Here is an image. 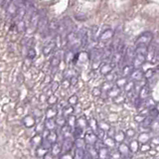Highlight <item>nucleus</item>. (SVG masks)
<instances>
[{"instance_id": "obj_13", "label": "nucleus", "mask_w": 159, "mask_h": 159, "mask_svg": "<svg viewBox=\"0 0 159 159\" xmlns=\"http://www.w3.org/2000/svg\"><path fill=\"white\" fill-rule=\"evenodd\" d=\"M48 29V21L44 17L41 18L38 22V30L40 31V33H44V31H46Z\"/></svg>"}, {"instance_id": "obj_41", "label": "nucleus", "mask_w": 159, "mask_h": 159, "mask_svg": "<svg viewBox=\"0 0 159 159\" xmlns=\"http://www.w3.org/2000/svg\"><path fill=\"white\" fill-rule=\"evenodd\" d=\"M59 159H74V158H73V150L70 151V152L63 153V154L60 156Z\"/></svg>"}, {"instance_id": "obj_24", "label": "nucleus", "mask_w": 159, "mask_h": 159, "mask_svg": "<svg viewBox=\"0 0 159 159\" xmlns=\"http://www.w3.org/2000/svg\"><path fill=\"white\" fill-rule=\"evenodd\" d=\"M74 113V107H71V106H66L64 108H63V113L62 115L65 117L67 118L69 117H71V115H73Z\"/></svg>"}, {"instance_id": "obj_15", "label": "nucleus", "mask_w": 159, "mask_h": 159, "mask_svg": "<svg viewBox=\"0 0 159 159\" xmlns=\"http://www.w3.org/2000/svg\"><path fill=\"white\" fill-rule=\"evenodd\" d=\"M85 151L91 155L93 159H97V149L95 147V145H86Z\"/></svg>"}, {"instance_id": "obj_19", "label": "nucleus", "mask_w": 159, "mask_h": 159, "mask_svg": "<svg viewBox=\"0 0 159 159\" xmlns=\"http://www.w3.org/2000/svg\"><path fill=\"white\" fill-rule=\"evenodd\" d=\"M46 115H47V119H55L58 115V110L54 108L53 107H50L46 111Z\"/></svg>"}, {"instance_id": "obj_43", "label": "nucleus", "mask_w": 159, "mask_h": 159, "mask_svg": "<svg viewBox=\"0 0 159 159\" xmlns=\"http://www.w3.org/2000/svg\"><path fill=\"white\" fill-rule=\"evenodd\" d=\"M27 56H28L29 59H32V60H33L34 58L36 57V52H35V50H34L33 48H30V49H29Z\"/></svg>"}, {"instance_id": "obj_22", "label": "nucleus", "mask_w": 159, "mask_h": 159, "mask_svg": "<svg viewBox=\"0 0 159 159\" xmlns=\"http://www.w3.org/2000/svg\"><path fill=\"white\" fill-rule=\"evenodd\" d=\"M97 123H99V122H97L96 119H95V118L88 119V126L89 127H91V131H93V133H96L97 129H99Z\"/></svg>"}, {"instance_id": "obj_1", "label": "nucleus", "mask_w": 159, "mask_h": 159, "mask_svg": "<svg viewBox=\"0 0 159 159\" xmlns=\"http://www.w3.org/2000/svg\"><path fill=\"white\" fill-rule=\"evenodd\" d=\"M152 38H153V35L151 32H144L141 35L137 38L135 44L136 46H139V45H142V46H148L152 41Z\"/></svg>"}, {"instance_id": "obj_3", "label": "nucleus", "mask_w": 159, "mask_h": 159, "mask_svg": "<svg viewBox=\"0 0 159 159\" xmlns=\"http://www.w3.org/2000/svg\"><path fill=\"white\" fill-rule=\"evenodd\" d=\"M85 143H86V145H95V144L96 143L97 141V137L96 135L93 133V131H88L86 133V135H85Z\"/></svg>"}, {"instance_id": "obj_35", "label": "nucleus", "mask_w": 159, "mask_h": 159, "mask_svg": "<svg viewBox=\"0 0 159 159\" xmlns=\"http://www.w3.org/2000/svg\"><path fill=\"white\" fill-rule=\"evenodd\" d=\"M124 90H125V92H132L133 91V88H135L134 86V82H132V81H128L127 83H126V85L123 86Z\"/></svg>"}, {"instance_id": "obj_17", "label": "nucleus", "mask_w": 159, "mask_h": 159, "mask_svg": "<svg viewBox=\"0 0 159 159\" xmlns=\"http://www.w3.org/2000/svg\"><path fill=\"white\" fill-rule=\"evenodd\" d=\"M113 30L107 29V30L103 31L102 35L100 36V40H102V41H108V40H110L111 38H113Z\"/></svg>"}, {"instance_id": "obj_33", "label": "nucleus", "mask_w": 159, "mask_h": 159, "mask_svg": "<svg viewBox=\"0 0 159 159\" xmlns=\"http://www.w3.org/2000/svg\"><path fill=\"white\" fill-rule=\"evenodd\" d=\"M103 145L106 146L107 148V147H113V146H114V144H115L113 138H110V137H107V138L103 140Z\"/></svg>"}, {"instance_id": "obj_6", "label": "nucleus", "mask_w": 159, "mask_h": 159, "mask_svg": "<svg viewBox=\"0 0 159 159\" xmlns=\"http://www.w3.org/2000/svg\"><path fill=\"white\" fill-rule=\"evenodd\" d=\"M130 79L132 82H139V81H142L144 79L143 78V72L138 69V70H133L132 73L130 74Z\"/></svg>"}, {"instance_id": "obj_32", "label": "nucleus", "mask_w": 159, "mask_h": 159, "mask_svg": "<svg viewBox=\"0 0 159 159\" xmlns=\"http://www.w3.org/2000/svg\"><path fill=\"white\" fill-rule=\"evenodd\" d=\"M120 93H121L120 89L117 88V86H113V89H111L110 91L108 92V95H110V96L117 97V96H120Z\"/></svg>"}, {"instance_id": "obj_8", "label": "nucleus", "mask_w": 159, "mask_h": 159, "mask_svg": "<svg viewBox=\"0 0 159 159\" xmlns=\"http://www.w3.org/2000/svg\"><path fill=\"white\" fill-rule=\"evenodd\" d=\"M23 123L25 125V127L31 128L35 125V117L33 115H27L23 118Z\"/></svg>"}, {"instance_id": "obj_2", "label": "nucleus", "mask_w": 159, "mask_h": 159, "mask_svg": "<svg viewBox=\"0 0 159 159\" xmlns=\"http://www.w3.org/2000/svg\"><path fill=\"white\" fill-rule=\"evenodd\" d=\"M145 59L146 57L144 55H140V54H135L134 53V57H133V60H132V67L134 70H138L142 66L144 62H145Z\"/></svg>"}, {"instance_id": "obj_45", "label": "nucleus", "mask_w": 159, "mask_h": 159, "mask_svg": "<svg viewBox=\"0 0 159 159\" xmlns=\"http://www.w3.org/2000/svg\"><path fill=\"white\" fill-rule=\"evenodd\" d=\"M93 95L95 96H100V95H102V90H100V88H96L93 91Z\"/></svg>"}, {"instance_id": "obj_42", "label": "nucleus", "mask_w": 159, "mask_h": 159, "mask_svg": "<svg viewBox=\"0 0 159 159\" xmlns=\"http://www.w3.org/2000/svg\"><path fill=\"white\" fill-rule=\"evenodd\" d=\"M153 75H154L153 70H148L147 72H145V73H143V78L146 79V80H149L153 77Z\"/></svg>"}, {"instance_id": "obj_14", "label": "nucleus", "mask_w": 159, "mask_h": 159, "mask_svg": "<svg viewBox=\"0 0 159 159\" xmlns=\"http://www.w3.org/2000/svg\"><path fill=\"white\" fill-rule=\"evenodd\" d=\"M151 139V136L149 133H147V132H142L141 134H139L138 136V138H137V142L140 143V144H145V143H148V141Z\"/></svg>"}, {"instance_id": "obj_38", "label": "nucleus", "mask_w": 159, "mask_h": 159, "mask_svg": "<svg viewBox=\"0 0 159 159\" xmlns=\"http://www.w3.org/2000/svg\"><path fill=\"white\" fill-rule=\"evenodd\" d=\"M44 130H45V125H44V123H39L37 125V127L35 128L36 134H42Z\"/></svg>"}, {"instance_id": "obj_7", "label": "nucleus", "mask_w": 159, "mask_h": 159, "mask_svg": "<svg viewBox=\"0 0 159 159\" xmlns=\"http://www.w3.org/2000/svg\"><path fill=\"white\" fill-rule=\"evenodd\" d=\"M76 126L80 128H83L85 130V128L89 127L88 126V119H86L84 115L83 117H80L79 118L76 119Z\"/></svg>"}, {"instance_id": "obj_9", "label": "nucleus", "mask_w": 159, "mask_h": 159, "mask_svg": "<svg viewBox=\"0 0 159 159\" xmlns=\"http://www.w3.org/2000/svg\"><path fill=\"white\" fill-rule=\"evenodd\" d=\"M61 133L64 136L65 139L67 138H72L73 137V129L69 127L68 125H65L63 127H61Z\"/></svg>"}, {"instance_id": "obj_18", "label": "nucleus", "mask_w": 159, "mask_h": 159, "mask_svg": "<svg viewBox=\"0 0 159 159\" xmlns=\"http://www.w3.org/2000/svg\"><path fill=\"white\" fill-rule=\"evenodd\" d=\"M149 88L147 86H143L141 89H140V92H139V100H146L148 96H149Z\"/></svg>"}, {"instance_id": "obj_47", "label": "nucleus", "mask_w": 159, "mask_h": 159, "mask_svg": "<svg viewBox=\"0 0 159 159\" xmlns=\"http://www.w3.org/2000/svg\"><path fill=\"white\" fill-rule=\"evenodd\" d=\"M43 159H55V156H53V155L50 153V152H48L44 157H43Z\"/></svg>"}, {"instance_id": "obj_16", "label": "nucleus", "mask_w": 159, "mask_h": 159, "mask_svg": "<svg viewBox=\"0 0 159 159\" xmlns=\"http://www.w3.org/2000/svg\"><path fill=\"white\" fill-rule=\"evenodd\" d=\"M58 140V133L56 131H50L49 135L47 136V138L45 139V141L48 142L50 145H52L53 143L57 142Z\"/></svg>"}, {"instance_id": "obj_31", "label": "nucleus", "mask_w": 159, "mask_h": 159, "mask_svg": "<svg viewBox=\"0 0 159 159\" xmlns=\"http://www.w3.org/2000/svg\"><path fill=\"white\" fill-rule=\"evenodd\" d=\"M134 70L132 67V65H128V64H126L124 65V67L123 69H122V71H123V75H124V77L126 78L127 76H130V74L132 73V71Z\"/></svg>"}, {"instance_id": "obj_44", "label": "nucleus", "mask_w": 159, "mask_h": 159, "mask_svg": "<svg viewBox=\"0 0 159 159\" xmlns=\"http://www.w3.org/2000/svg\"><path fill=\"white\" fill-rule=\"evenodd\" d=\"M124 134H125V137L126 136L133 137L135 135V130H134V129H132V128H128L127 130H126V133H124Z\"/></svg>"}, {"instance_id": "obj_20", "label": "nucleus", "mask_w": 159, "mask_h": 159, "mask_svg": "<svg viewBox=\"0 0 159 159\" xmlns=\"http://www.w3.org/2000/svg\"><path fill=\"white\" fill-rule=\"evenodd\" d=\"M128 148H129V152L131 153H137L138 152V149H139V143L137 142V140H131L130 143L127 144Z\"/></svg>"}, {"instance_id": "obj_10", "label": "nucleus", "mask_w": 159, "mask_h": 159, "mask_svg": "<svg viewBox=\"0 0 159 159\" xmlns=\"http://www.w3.org/2000/svg\"><path fill=\"white\" fill-rule=\"evenodd\" d=\"M108 155H110V151L106 146L97 149V159H108Z\"/></svg>"}, {"instance_id": "obj_26", "label": "nucleus", "mask_w": 159, "mask_h": 159, "mask_svg": "<svg viewBox=\"0 0 159 159\" xmlns=\"http://www.w3.org/2000/svg\"><path fill=\"white\" fill-rule=\"evenodd\" d=\"M66 120H67V118H65L62 114L57 115L56 118H55L56 125L57 126H60V127H63V126L66 125Z\"/></svg>"}, {"instance_id": "obj_21", "label": "nucleus", "mask_w": 159, "mask_h": 159, "mask_svg": "<svg viewBox=\"0 0 159 159\" xmlns=\"http://www.w3.org/2000/svg\"><path fill=\"white\" fill-rule=\"evenodd\" d=\"M31 141H32V144H33V145L39 147V146L42 145V143H43V141H44V139H43V137H42L41 134H35L33 137H32Z\"/></svg>"}, {"instance_id": "obj_11", "label": "nucleus", "mask_w": 159, "mask_h": 159, "mask_svg": "<svg viewBox=\"0 0 159 159\" xmlns=\"http://www.w3.org/2000/svg\"><path fill=\"white\" fill-rule=\"evenodd\" d=\"M45 129H47L48 131H55V129L57 127L55 119H46V121L44 122Z\"/></svg>"}, {"instance_id": "obj_29", "label": "nucleus", "mask_w": 159, "mask_h": 159, "mask_svg": "<svg viewBox=\"0 0 159 159\" xmlns=\"http://www.w3.org/2000/svg\"><path fill=\"white\" fill-rule=\"evenodd\" d=\"M55 46H56L55 42H51V43H49V44L47 45V46H45V48L43 49V53H44V55L45 56H48L49 54L54 50Z\"/></svg>"}, {"instance_id": "obj_4", "label": "nucleus", "mask_w": 159, "mask_h": 159, "mask_svg": "<svg viewBox=\"0 0 159 159\" xmlns=\"http://www.w3.org/2000/svg\"><path fill=\"white\" fill-rule=\"evenodd\" d=\"M74 146V141L72 138H67L64 139V142L61 144V147H62V152L66 153V152H70L73 149Z\"/></svg>"}, {"instance_id": "obj_28", "label": "nucleus", "mask_w": 159, "mask_h": 159, "mask_svg": "<svg viewBox=\"0 0 159 159\" xmlns=\"http://www.w3.org/2000/svg\"><path fill=\"white\" fill-rule=\"evenodd\" d=\"M113 64L111 63H107V64H104V66H103L102 68V74H103L104 76H107L110 73H111L113 72Z\"/></svg>"}, {"instance_id": "obj_25", "label": "nucleus", "mask_w": 159, "mask_h": 159, "mask_svg": "<svg viewBox=\"0 0 159 159\" xmlns=\"http://www.w3.org/2000/svg\"><path fill=\"white\" fill-rule=\"evenodd\" d=\"M85 134V130L83 128H80V127H76L73 129V137H75V139H79V138H82V136Z\"/></svg>"}, {"instance_id": "obj_40", "label": "nucleus", "mask_w": 159, "mask_h": 159, "mask_svg": "<svg viewBox=\"0 0 159 159\" xmlns=\"http://www.w3.org/2000/svg\"><path fill=\"white\" fill-rule=\"evenodd\" d=\"M48 29L51 31H56L58 29V23L56 20H53L50 22V24H48Z\"/></svg>"}, {"instance_id": "obj_36", "label": "nucleus", "mask_w": 159, "mask_h": 159, "mask_svg": "<svg viewBox=\"0 0 159 159\" xmlns=\"http://www.w3.org/2000/svg\"><path fill=\"white\" fill-rule=\"evenodd\" d=\"M78 100H79V99H78V96H76V95H74V96H72L70 99L68 100V103H69V106H71V107H74V106H76V104L78 103Z\"/></svg>"}, {"instance_id": "obj_30", "label": "nucleus", "mask_w": 159, "mask_h": 159, "mask_svg": "<svg viewBox=\"0 0 159 159\" xmlns=\"http://www.w3.org/2000/svg\"><path fill=\"white\" fill-rule=\"evenodd\" d=\"M84 154H85V150L78 149V148H76L75 151L73 152V158L74 159H83V157H84Z\"/></svg>"}, {"instance_id": "obj_5", "label": "nucleus", "mask_w": 159, "mask_h": 159, "mask_svg": "<svg viewBox=\"0 0 159 159\" xmlns=\"http://www.w3.org/2000/svg\"><path fill=\"white\" fill-rule=\"evenodd\" d=\"M118 153L120 154L121 157L123 158H126L128 156V154L130 153L129 152V148H128V145L126 143H119V146H118Z\"/></svg>"}, {"instance_id": "obj_23", "label": "nucleus", "mask_w": 159, "mask_h": 159, "mask_svg": "<svg viewBox=\"0 0 159 159\" xmlns=\"http://www.w3.org/2000/svg\"><path fill=\"white\" fill-rule=\"evenodd\" d=\"M125 139V134L123 131H117L115 132V134L113 136V140L115 143H122L123 142V140Z\"/></svg>"}, {"instance_id": "obj_27", "label": "nucleus", "mask_w": 159, "mask_h": 159, "mask_svg": "<svg viewBox=\"0 0 159 159\" xmlns=\"http://www.w3.org/2000/svg\"><path fill=\"white\" fill-rule=\"evenodd\" d=\"M74 145L76 146V148L78 149H83L85 150L86 149V143H85V140L84 138H79V139H75L74 141Z\"/></svg>"}, {"instance_id": "obj_39", "label": "nucleus", "mask_w": 159, "mask_h": 159, "mask_svg": "<svg viewBox=\"0 0 159 159\" xmlns=\"http://www.w3.org/2000/svg\"><path fill=\"white\" fill-rule=\"evenodd\" d=\"M58 103V99L56 96H49V99H48V103L50 104L51 107L55 106Z\"/></svg>"}, {"instance_id": "obj_37", "label": "nucleus", "mask_w": 159, "mask_h": 159, "mask_svg": "<svg viewBox=\"0 0 159 159\" xmlns=\"http://www.w3.org/2000/svg\"><path fill=\"white\" fill-rule=\"evenodd\" d=\"M139 149L141 152H148V151L151 150V145L149 143H145V144H141V146H139Z\"/></svg>"}, {"instance_id": "obj_12", "label": "nucleus", "mask_w": 159, "mask_h": 159, "mask_svg": "<svg viewBox=\"0 0 159 159\" xmlns=\"http://www.w3.org/2000/svg\"><path fill=\"white\" fill-rule=\"evenodd\" d=\"M50 149H51L52 152L51 153L53 156H56V155H59L61 152H62V147H61V144L59 142H55L53 143L51 146H50Z\"/></svg>"}, {"instance_id": "obj_46", "label": "nucleus", "mask_w": 159, "mask_h": 159, "mask_svg": "<svg viewBox=\"0 0 159 159\" xmlns=\"http://www.w3.org/2000/svg\"><path fill=\"white\" fill-rule=\"evenodd\" d=\"M144 118H145V117H144L143 114L140 113V114L136 115V117H135V120H136V121H138V122H143Z\"/></svg>"}, {"instance_id": "obj_34", "label": "nucleus", "mask_w": 159, "mask_h": 159, "mask_svg": "<svg viewBox=\"0 0 159 159\" xmlns=\"http://www.w3.org/2000/svg\"><path fill=\"white\" fill-rule=\"evenodd\" d=\"M128 82V80H127V78H121V79H118L117 81V88H123V86L126 85V83Z\"/></svg>"}, {"instance_id": "obj_48", "label": "nucleus", "mask_w": 159, "mask_h": 159, "mask_svg": "<svg viewBox=\"0 0 159 159\" xmlns=\"http://www.w3.org/2000/svg\"><path fill=\"white\" fill-rule=\"evenodd\" d=\"M125 159H128V158H125Z\"/></svg>"}]
</instances>
